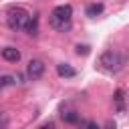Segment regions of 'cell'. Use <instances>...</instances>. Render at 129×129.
Instances as JSON below:
<instances>
[{
    "mask_svg": "<svg viewBox=\"0 0 129 129\" xmlns=\"http://www.w3.org/2000/svg\"><path fill=\"white\" fill-rule=\"evenodd\" d=\"M71 18H73V8H71V4H60V6L52 8L48 22H50V26H52L54 30L64 32V30L71 28Z\"/></svg>",
    "mask_w": 129,
    "mask_h": 129,
    "instance_id": "6da1fadb",
    "label": "cell"
},
{
    "mask_svg": "<svg viewBox=\"0 0 129 129\" xmlns=\"http://www.w3.org/2000/svg\"><path fill=\"white\" fill-rule=\"evenodd\" d=\"M28 20H30V14L20 6H12L6 14V24L10 30H24Z\"/></svg>",
    "mask_w": 129,
    "mask_h": 129,
    "instance_id": "7a4b0ae2",
    "label": "cell"
},
{
    "mask_svg": "<svg viewBox=\"0 0 129 129\" xmlns=\"http://www.w3.org/2000/svg\"><path fill=\"white\" fill-rule=\"evenodd\" d=\"M99 62H101V67H103L105 71L117 73V71L121 69V64H123V58H121V54H119L117 50H105V52L101 54Z\"/></svg>",
    "mask_w": 129,
    "mask_h": 129,
    "instance_id": "3957f363",
    "label": "cell"
},
{
    "mask_svg": "<svg viewBox=\"0 0 129 129\" xmlns=\"http://www.w3.org/2000/svg\"><path fill=\"white\" fill-rule=\"evenodd\" d=\"M26 73H28V77H30L32 81L40 79V77H42V73H44V62H42V60H38V58H32V60L28 62Z\"/></svg>",
    "mask_w": 129,
    "mask_h": 129,
    "instance_id": "277c9868",
    "label": "cell"
},
{
    "mask_svg": "<svg viewBox=\"0 0 129 129\" xmlns=\"http://www.w3.org/2000/svg\"><path fill=\"white\" fill-rule=\"evenodd\" d=\"M0 54H2V58L8 60V62H18V60H20V50L14 48V46H6V48H2Z\"/></svg>",
    "mask_w": 129,
    "mask_h": 129,
    "instance_id": "5b68a950",
    "label": "cell"
},
{
    "mask_svg": "<svg viewBox=\"0 0 129 129\" xmlns=\"http://www.w3.org/2000/svg\"><path fill=\"white\" fill-rule=\"evenodd\" d=\"M56 75H58V77H62V79H71V77H75L77 73H75V69H73L71 64L60 62V64H56Z\"/></svg>",
    "mask_w": 129,
    "mask_h": 129,
    "instance_id": "8992f818",
    "label": "cell"
},
{
    "mask_svg": "<svg viewBox=\"0 0 129 129\" xmlns=\"http://www.w3.org/2000/svg\"><path fill=\"white\" fill-rule=\"evenodd\" d=\"M101 12H103V4H101V2H99V4H97V2H95V4H89V6H87V10H85V14H87V16H91V18L99 16Z\"/></svg>",
    "mask_w": 129,
    "mask_h": 129,
    "instance_id": "52a82bcc",
    "label": "cell"
},
{
    "mask_svg": "<svg viewBox=\"0 0 129 129\" xmlns=\"http://www.w3.org/2000/svg\"><path fill=\"white\" fill-rule=\"evenodd\" d=\"M24 30H26L30 36H36V34H38V20H36V18H30V20L26 22Z\"/></svg>",
    "mask_w": 129,
    "mask_h": 129,
    "instance_id": "ba28073f",
    "label": "cell"
},
{
    "mask_svg": "<svg viewBox=\"0 0 129 129\" xmlns=\"http://www.w3.org/2000/svg\"><path fill=\"white\" fill-rule=\"evenodd\" d=\"M123 101H125V93H123L121 89H117V91H115V103H117V111H119V113H123V111H125Z\"/></svg>",
    "mask_w": 129,
    "mask_h": 129,
    "instance_id": "9c48e42d",
    "label": "cell"
},
{
    "mask_svg": "<svg viewBox=\"0 0 129 129\" xmlns=\"http://www.w3.org/2000/svg\"><path fill=\"white\" fill-rule=\"evenodd\" d=\"M62 119L67 123H79V115L75 111H69V113H62Z\"/></svg>",
    "mask_w": 129,
    "mask_h": 129,
    "instance_id": "30bf717a",
    "label": "cell"
},
{
    "mask_svg": "<svg viewBox=\"0 0 129 129\" xmlns=\"http://www.w3.org/2000/svg\"><path fill=\"white\" fill-rule=\"evenodd\" d=\"M12 83H14V77H10V75L0 77V89H2V87H6V85H12Z\"/></svg>",
    "mask_w": 129,
    "mask_h": 129,
    "instance_id": "8fae6325",
    "label": "cell"
},
{
    "mask_svg": "<svg viewBox=\"0 0 129 129\" xmlns=\"http://www.w3.org/2000/svg\"><path fill=\"white\" fill-rule=\"evenodd\" d=\"M77 54H89V46H87V44H83V46L79 44V46H77Z\"/></svg>",
    "mask_w": 129,
    "mask_h": 129,
    "instance_id": "7c38bea8",
    "label": "cell"
}]
</instances>
